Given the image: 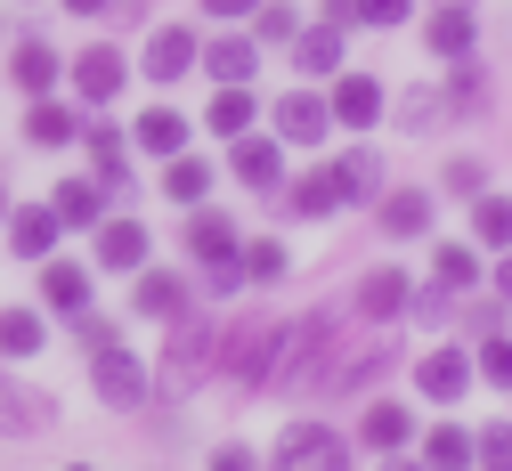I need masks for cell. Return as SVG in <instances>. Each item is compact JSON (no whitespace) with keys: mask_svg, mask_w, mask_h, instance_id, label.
<instances>
[{"mask_svg":"<svg viewBox=\"0 0 512 471\" xmlns=\"http://www.w3.org/2000/svg\"><path fill=\"white\" fill-rule=\"evenodd\" d=\"M244 390L261 382V374H277V358H285V325H269V317H244V325H228V342L212 350Z\"/></svg>","mask_w":512,"mask_h":471,"instance_id":"cell-1","label":"cell"},{"mask_svg":"<svg viewBox=\"0 0 512 471\" xmlns=\"http://www.w3.org/2000/svg\"><path fill=\"white\" fill-rule=\"evenodd\" d=\"M374 179V155H350V163H326V171H309L301 187H293V212L301 220H326V212H342L350 195Z\"/></svg>","mask_w":512,"mask_h":471,"instance_id":"cell-2","label":"cell"},{"mask_svg":"<svg viewBox=\"0 0 512 471\" xmlns=\"http://www.w3.org/2000/svg\"><path fill=\"white\" fill-rule=\"evenodd\" d=\"M90 358H98V398H106V407H139V398L155 390V374L122 350V342H106V350H90Z\"/></svg>","mask_w":512,"mask_h":471,"instance_id":"cell-3","label":"cell"},{"mask_svg":"<svg viewBox=\"0 0 512 471\" xmlns=\"http://www.w3.org/2000/svg\"><path fill=\"white\" fill-rule=\"evenodd\" d=\"M212 350H220V342H212V325L179 309V333H171V366H163V382H171V390H187V382L212 366Z\"/></svg>","mask_w":512,"mask_h":471,"instance_id":"cell-4","label":"cell"},{"mask_svg":"<svg viewBox=\"0 0 512 471\" xmlns=\"http://www.w3.org/2000/svg\"><path fill=\"white\" fill-rule=\"evenodd\" d=\"M350 455V439L334 431V423H293L285 439H277V463H293V471H317V463H342Z\"/></svg>","mask_w":512,"mask_h":471,"instance_id":"cell-5","label":"cell"},{"mask_svg":"<svg viewBox=\"0 0 512 471\" xmlns=\"http://www.w3.org/2000/svg\"><path fill=\"white\" fill-rule=\"evenodd\" d=\"M415 382H423V398H464V390H472V358H464V350H431V358L415 366Z\"/></svg>","mask_w":512,"mask_h":471,"instance_id":"cell-6","label":"cell"},{"mask_svg":"<svg viewBox=\"0 0 512 471\" xmlns=\"http://www.w3.org/2000/svg\"><path fill=\"white\" fill-rule=\"evenodd\" d=\"M358 439H366V447H382V455H399V447H415V415H407V407H391V398H374Z\"/></svg>","mask_w":512,"mask_h":471,"instance_id":"cell-7","label":"cell"},{"mask_svg":"<svg viewBox=\"0 0 512 471\" xmlns=\"http://www.w3.org/2000/svg\"><path fill=\"white\" fill-rule=\"evenodd\" d=\"M334 122H350V130H374V114H382V90L366 82V74H342L334 82V106H326Z\"/></svg>","mask_w":512,"mask_h":471,"instance_id":"cell-8","label":"cell"},{"mask_svg":"<svg viewBox=\"0 0 512 471\" xmlns=\"http://www.w3.org/2000/svg\"><path fill=\"white\" fill-rule=\"evenodd\" d=\"M187 65H196V33H179V25H163V33L147 41V74H155V82H179Z\"/></svg>","mask_w":512,"mask_h":471,"instance_id":"cell-9","label":"cell"},{"mask_svg":"<svg viewBox=\"0 0 512 471\" xmlns=\"http://www.w3.org/2000/svg\"><path fill=\"white\" fill-rule=\"evenodd\" d=\"M98 260L106 268H147V228L139 220H106L98 228Z\"/></svg>","mask_w":512,"mask_h":471,"instance_id":"cell-10","label":"cell"},{"mask_svg":"<svg viewBox=\"0 0 512 471\" xmlns=\"http://www.w3.org/2000/svg\"><path fill=\"white\" fill-rule=\"evenodd\" d=\"M277 130L301 139V147H317V139L334 130V114H326V98H285V106H277Z\"/></svg>","mask_w":512,"mask_h":471,"instance_id":"cell-11","label":"cell"},{"mask_svg":"<svg viewBox=\"0 0 512 471\" xmlns=\"http://www.w3.org/2000/svg\"><path fill=\"white\" fill-rule=\"evenodd\" d=\"M9 244H17L25 260H49V244H57V212H49V204H25V212L9 220Z\"/></svg>","mask_w":512,"mask_h":471,"instance_id":"cell-12","label":"cell"},{"mask_svg":"<svg viewBox=\"0 0 512 471\" xmlns=\"http://www.w3.org/2000/svg\"><path fill=\"white\" fill-rule=\"evenodd\" d=\"M74 90H82L90 106H106V98L122 90V57H114V49H90V57L74 65Z\"/></svg>","mask_w":512,"mask_h":471,"instance_id":"cell-13","label":"cell"},{"mask_svg":"<svg viewBox=\"0 0 512 471\" xmlns=\"http://www.w3.org/2000/svg\"><path fill=\"white\" fill-rule=\"evenodd\" d=\"M431 277H439V293H472L480 285V252L472 244H439L431 252Z\"/></svg>","mask_w":512,"mask_h":471,"instance_id":"cell-14","label":"cell"},{"mask_svg":"<svg viewBox=\"0 0 512 471\" xmlns=\"http://www.w3.org/2000/svg\"><path fill=\"white\" fill-rule=\"evenodd\" d=\"M423 41L439 49V57H472V9L456 0V9H439L431 25H423Z\"/></svg>","mask_w":512,"mask_h":471,"instance_id":"cell-15","label":"cell"},{"mask_svg":"<svg viewBox=\"0 0 512 471\" xmlns=\"http://www.w3.org/2000/svg\"><path fill=\"white\" fill-rule=\"evenodd\" d=\"M236 179H244V187H277V179H285L277 139H244V147H236Z\"/></svg>","mask_w":512,"mask_h":471,"instance_id":"cell-16","label":"cell"},{"mask_svg":"<svg viewBox=\"0 0 512 471\" xmlns=\"http://www.w3.org/2000/svg\"><path fill=\"white\" fill-rule=\"evenodd\" d=\"M187 309V285L171 277V268H147L139 277V317H179Z\"/></svg>","mask_w":512,"mask_h":471,"instance_id":"cell-17","label":"cell"},{"mask_svg":"<svg viewBox=\"0 0 512 471\" xmlns=\"http://www.w3.org/2000/svg\"><path fill=\"white\" fill-rule=\"evenodd\" d=\"M358 309L366 317H399L407 309V277H399V268H374V277L358 285Z\"/></svg>","mask_w":512,"mask_h":471,"instance_id":"cell-18","label":"cell"},{"mask_svg":"<svg viewBox=\"0 0 512 471\" xmlns=\"http://www.w3.org/2000/svg\"><path fill=\"white\" fill-rule=\"evenodd\" d=\"M9 82H17V90H25V98H41V90H49V82H57V57H49V49H41V41H25V49H17V57H9Z\"/></svg>","mask_w":512,"mask_h":471,"instance_id":"cell-19","label":"cell"},{"mask_svg":"<svg viewBox=\"0 0 512 471\" xmlns=\"http://www.w3.org/2000/svg\"><path fill=\"white\" fill-rule=\"evenodd\" d=\"M187 252H196V260H236V228H228L220 212L187 220Z\"/></svg>","mask_w":512,"mask_h":471,"instance_id":"cell-20","label":"cell"},{"mask_svg":"<svg viewBox=\"0 0 512 471\" xmlns=\"http://www.w3.org/2000/svg\"><path fill=\"white\" fill-rule=\"evenodd\" d=\"M382 228H391L399 244H407V236H423V228H431V195H415V187H407V195H391V204H382Z\"/></svg>","mask_w":512,"mask_h":471,"instance_id":"cell-21","label":"cell"},{"mask_svg":"<svg viewBox=\"0 0 512 471\" xmlns=\"http://www.w3.org/2000/svg\"><path fill=\"white\" fill-rule=\"evenodd\" d=\"M131 139H139L147 155H179V147H187V122L155 106V114H139V130H131Z\"/></svg>","mask_w":512,"mask_h":471,"instance_id":"cell-22","label":"cell"},{"mask_svg":"<svg viewBox=\"0 0 512 471\" xmlns=\"http://www.w3.org/2000/svg\"><path fill=\"white\" fill-rule=\"evenodd\" d=\"M49 423V407L33 390H17V382H0V431H41Z\"/></svg>","mask_w":512,"mask_h":471,"instance_id":"cell-23","label":"cell"},{"mask_svg":"<svg viewBox=\"0 0 512 471\" xmlns=\"http://www.w3.org/2000/svg\"><path fill=\"white\" fill-rule=\"evenodd\" d=\"M301 74H334V65H342V25H317V33H301Z\"/></svg>","mask_w":512,"mask_h":471,"instance_id":"cell-24","label":"cell"},{"mask_svg":"<svg viewBox=\"0 0 512 471\" xmlns=\"http://www.w3.org/2000/svg\"><path fill=\"white\" fill-rule=\"evenodd\" d=\"M49 212L74 220V228H98V187H90V179H66V187L49 195Z\"/></svg>","mask_w":512,"mask_h":471,"instance_id":"cell-25","label":"cell"},{"mask_svg":"<svg viewBox=\"0 0 512 471\" xmlns=\"http://www.w3.org/2000/svg\"><path fill=\"white\" fill-rule=\"evenodd\" d=\"M49 309H82L90 301V268H66V260H49Z\"/></svg>","mask_w":512,"mask_h":471,"instance_id":"cell-26","label":"cell"},{"mask_svg":"<svg viewBox=\"0 0 512 471\" xmlns=\"http://www.w3.org/2000/svg\"><path fill=\"white\" fill-rule=\"evenodd\" d=\"M0 350H9V358H33V350H41V317H33V309H0Z\"/></svg>","mask_w":512,"mask_h":471,"instance_id":"cell-27","label":"cell"},{"mask_svg":"<svg viewBox=\"0 0 512 471\" xmlns=\"http://www.w3.org/2000/svg\"><path fill=\"white\" fill-rule=\"evenodd\" d=\"M472 236H480V244H512V195H480Z\"/></svg>","mask_w":512,"mask_h":471,"instance_id":"cell-28","label":"cell"},{"mask_svg":"<svg viewBox=\"0 0 512 471\" xmlns=\"http://www.w3.org/2000/svg\"><path fill=\"white\" fill-rule=\"evenodd\" d=\"M25 139H33V147H66V139H74V106H33Z\"/></svg>","mask_w":512,"mask_h":471,"instance_id":"cell-29","label":"cell"},{"mask_svg":"<svg viewBox=\"0 0 512 471\" xmlns=\"http://www.w3.org/2000/svg\"><path fill=\"white\" fill-rule=\"evenodd\" d=\"M179 204H196V195H212V163H196V155H171V179H163Z\"/></svg>","mask_w":512,"mask_h":471,"instance_id":"cell-30","label":"cell"},{"mask_svg":"<svg viewBox=\"0 0 512 471\" xmlns=\"http://www.w3.org/2000/svg\"><path fill=\"white\" fill-rule=\"evenodd\" d=\"M204 74L244 82V74H252V41H212V49H204Z\"/></svg>","mask_w":512,"mask_h":471,"instance_id":"cell-31","label":"cell"},{"mask_svg":"<svg viewBox=\"0 0 512 471\" xmlns=\"http://www.w3.org/2000/svg\"><path fill=\"white\" fill-rule=\"evenodd\" d=\"M236 268H244V277H261V285H269V277H285V244H277V236L244 244V252H236Z\"/></svg>","mask_w":512,"mask_h":471,"instance_id":"cell-32","label":"cell"},{"mask_svg":"<svg viewBox=\"0 0 512 471\" xmlns=\"http://www.w3.org/2000/svg\"><path fill=\"white\" fill-rule=\"evenodd\" d=\"M423 455H431V463H472V431H456V423H439V431L423 439Z\"/></svg>","mask_w":512,"mask_h":471,"instance_id":"cell-33","label":"cell"},{"mask_svg":"<svg viewBox=\"0 0 512 471\" xmlns=\"http://www.w3.org/2000/svg\"><path fill=\"white\" fill-rule=\"evenodd\" d=\"M212 130H252V98H244L236 82H228V90L212 98Z\"/></svg>","mask_w":512,"mask_h":471,"instance_id":"cell-34","label":"cell"},{"mask_svg":"<svg viewBox=\"0 0 512 471\" xmlns=\"http://www.w3.org/2000/svg\"><path fill=\"white\" fill-rule=\"evenodd\" d=\"M472 455H480V463H496V471H512V423H488V431L472 439Z\"/></svg>","mask_w":512,"mask_h":471,"instance_id":"cell-35","label":"cell"},{"mask_svg":"<svg viewBox=\"0 0 512 471\" xmlns=\"http://www.w3.org/2000/svg\"><path fill=\"white\" fill-rule=\"evenodd\" d=\"M399 122H407V130H431V122H439V90H407V98H399Z\"/></svg>","mask_w":512,"mask_h":471,"instance_id":"cell-36","label":"cell"},{"mask_svg":"<svg viewBox=\"0 0 512 471\" xmlns=\"http://www.w3.org/2000/svg\"><path fill=\"white\" fill-rule=\"evenodd\" d=\"M407 9H415V0H358V17H366V25H399Z\"/></svg>","mask_w":512,"mask_h":471,"instance_id":"cell-37","label":"cell"},{"mask_svg":"<svg viewBox=\"0 0 512 471\" xmlns=\"http://www.w3.org/2000/svg\"><path fill=\"white\" fill-rule=\"evenodd\" d=\"M480 179H488V171H480V163H472V155H456V163H447V187H456V195H472V187H480Z\"/></svg>","mask_w":512,"mask_h":471,"instance_id":"cell-38","label":"cell"},{"mask_svg":"<svg viewBox=\"0 0 512 471\" xmlns=\"http://www.w3.org/2000/svg\"><path fill=\"white\" fill-rule=\"evenodd\" d=\"M480 374H488V382H512V342H488V358H480Z\"/></svg>","mask_w":512,"mask_h":471,"instance_id":"cell-39","label":"cell"},{"mask_svg":"<svg viewBox=\"0 0 512 471\" xmlns=\"http://www.w3.org/2000/svg\"><path fill=\"white\" fill-rule=\"evenodd\" d=\"M74 333H82V350H106V342H114V325H106V317H82Z\"/></svg>","mask_w":512,"mask_h":471,"instance_id":"cell-40","label":"cell"},{"mask_svg":"<svg viewBox=\"0 0 512 471\" xmlns=\"http://www.w3.org/2000/svg\"><path fill=\"white\" fill-rule=\"evenodd\" d=\"M261 33H269V41H285V33H293V9H269V0H261Z\"/></svg>","mask_w":512,"mask_h":471,"instance_id":"cell-41","label":"cell"},{"mask_svg":"<svg viewBox=\"0 0 512 471\" xmlns=\"http://www.w3.org/2000/svg\"><path fill=\"white\" fill-rule=\"evenodd\" d=\"M204 9H212V17H252L261 0H204Z\"/></svg>","mask_w":512,"mask_h":471,"instance_id":"cell-42","label":"cell"},{"mask_svg":"<svg viewBox=\"0 0 512 471\" xmlns=\"http://www.w3.org/2000/svg\"><path fill=\"white\" fill-rule=\"evenodd\" d=\"M74 17H114V0H66Z\"/></svg>","mask_w":512,"mask_h":471,"instance_id":"cell-43","label":"cell"},{"mask_svg":"<svg viewBox=\"0 0 512 471\" xmlns=\"http://www.w3.org/2000/svg\"><path fill=\"white\" fill-rule=\"evenodd\" d=\"M496 293H504V301H512V252H504V260H496Z\"/></svg>","mask_w":512,"mask_h":471,"instance_id":"cell-44","label":"cell"}]
</instances>
